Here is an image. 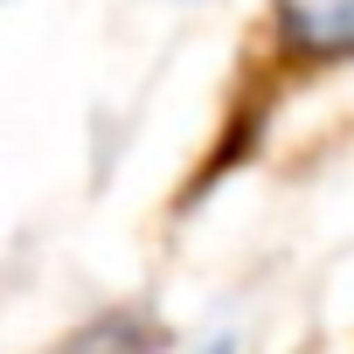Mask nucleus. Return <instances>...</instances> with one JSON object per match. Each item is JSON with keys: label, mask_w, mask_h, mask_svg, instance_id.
Masks as SVG:
<instances>
[{"label": "nucleus", "mask_w": 354, "mask_h": 354, "mask_svg": "<svg viewBox=\"0 0 354 354\" xmlns=\"http://www.w3.org/2000/svg\"><path fill=\"white\" fill-rule=\"evenodd\" d=\"M209 354H230V340H216V347H209Z\"/></svg>", "instance_id": "obj_3"}, {"label": "nucleus", "mask_w": 354, "mask_h": 354, "mask_svg": "<svg viewBox=\"0 0 354 354\" xmlns=\"http://www.w3.org/2000/svg\"><path fill=\"white\" fill-rule=\"evenodd\" d=\"M160 347H167L160 319H146V313H97V319H84L56 354H160Z\"/></svg>", "instance_id": "obj_2"}, {"label": "nucleus", "mask_w": 354, "mask_h": 354, "mask_svg": "<svg viewBox=\"0 0 354 354\" xmlns=\"http://www.w3.org/2000/svg\"><path fill=\"white\" fill-rule=\"evenodd\" d=\"M278 28L292 49L313 56H354V0H285Z\"/></svg>", "instance_id": "obj_1"}]
</instances>
